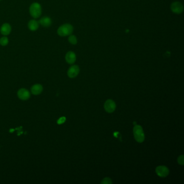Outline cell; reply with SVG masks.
<instances>
[{
  "label": "cell",
  "instance_id": "1",
  "mask_svg": "<svg viewBox=\"0 0 184 184\" xmlns=\"http://www.w3.org/2000/svg\"><path fill=\"white\" fill-rule=\"evenodd\" d=\"M73 27L70 24H64L60 26L57 30V34L61 36L70 35L73 32Z\"/></svg>",
  "mask_w": 184,
  "mask_h": 184
},
{
  "label": "cell",
  "instance_id": "2",
  "mask_svg": "<svg viewBox=\"0 0 184 184\" xmlns=\"http://www.w3.org/2000/svg\"><path fill=\"white\" fill-rule=\"evenodd\" d=\"M133 134L136 141L138 143H143L145 140V134L142 127L140 125H136L133 128Z\"/></svg>",
  "mask_w": 184,
  "mask_h": 184
},
{
  "label": "cell",
  "instance_id": "3",
  "mask_svg": "<svg viewBox=\"0 0 184 184\" xmlns=\"http://www.w3.org/2000/svg\"><path fill=\"white\" fill-rule=\"evenodd\" d=\"M30 14L32 17L38 19L40 17L42 14V8L41 5L38 3H34L31 4L29 9Z\"/></svg>",
  "mask_w": 184,
  "mask_h": 184
},
{
  "label": "cell",
  "instance_id": "4",
  "mask_svg": "<svg viewBox=\"0 0 184 184\" xmlns=\"http://www.w3.org/2000/svg\"><path fill=\"white\" fill-rule=\"evenodd\" d=\"M156 172L157 175L162 178L167 177L169 174V170L165 166H159L156 169Z\"/></svg>",
  "mask_w": 184,
  "mask_h": 184
},
{
  "label": "cell",
  "instance_id": "5",
  "mask_svg": "<svg viewBox=\"0 0 184 184\" xmlns=\"http://www.w3.org/2000/svg\"><path fill=\"white\" fill-rule=\"evenodd\" d=\"M115 108L116 105L115 103L113 100H108L104 104V109L107 113H113L115 110Z\"/></svg>",
  "mask_w": 184,
  "mask_h": 184
},
{
  "label": "cell",
  "instance_id": "6",
  "mask_svg": "<svg viewBox=\"0 0 184 184\" xmlns=\"http://www.w3.org/2000/svg\"><path fill=\"white\" fill-rule=\"evenodd\" d=\"M17 96L19 99L23 100H28L30 97V94L25 89H21L17 92Z\"/></svg>",
  "mask_w": 184,
  "mask_h": 184
},
{
  "label": "cell",
  "instance_id": "7",
  "mask_svg": "<svg viewBox=\"0 0 184 184\" xmlns=\"http://www.w3.org/2000/svg\"><path fill=\"white\" fill-rule=\"evenodd\" d=\"M79 72V68L78 66H72L69 68L68 71V75L70 78H75Z\"/></svg>",
  "mask_w": 184,
  "mask_h": 184
},
{
  "label": "cell",
  "instance_id": "8",
  "mask_svg": "<svg viewBox=\"0 0 184 184\" xmlns=\"http://www.w3.org/2000/svg\"><path fill=\"white\" fill-rule=\"evenodd\" d=\"M172 11L175 14H180L183 11V6L179 2H175L172 4L171 6Z\"/></svg>",
  "mask_w": 184,
  "mask_h": 184
},
{
  "label": "cell",
  "instance_id": "9",
  "mask_svg": "<svg viewBox=\"0 0 184 184\" xmlns=\"http://www.w3.org/2000/svg\"><path fill=\"white\" fill-rule=\"evenodd\" d=\"M66 62L70 64L74 63L76 60L75 53L72 51H69L67 53L66 55Z\"/></svg>",
  "mask_w": 184,
  "mask_h": 184
},
{
  "label": "cell",
  "instance_id": "10",
  "mask_svg": "<svg viewBox=\"0 0 184 184\" xmlns=\"http://www.w3.org/2000/svg\"><path fill=\"white\" fill-rule=\"evenodd\" d=\"M12 31V27L8 23H4L3 25H2L0 31L1 33L3 35L6 36L8 35L9 34L10 32Z\"/></svg>",
  "mask_w": 184,
  "mask_h": 184
},
{
  "label": "cell",
  "instance_id": "11",
  "mask_svg": "<svg viewBox=\"0 0 184 184\" xmlns=\"http://www.w3.org/2000/svg\"><path fill=\"white\" fill-rule=\"evenodd\" d=\"M38 23L44 27H49L50 25H51L52 21H51V19H50V17L45 16V17L41 18L39 20Z\"/></svg>",
  "mask_w": 184,
  "mask_h": 184
},
{
  "label": "cell",
  "instance_id": "12",
  "mask_svg": "<svg viewBox=\"0 0 184 184\" xmlns=\"http://www.w3.org/2000/svg\"><path fill=\"white\" fill-rule=\"evenodd\" d=\"M39 27V23L35 19L30 20L28 23V28L31 31H36Z\"/></svg>",
  "mask_w": 184,
  "mask_h": 184
},
{
  "label": "cell",
  "instance_id": "13",
  "mask_svg": "<svg viewBox=\"0 0 184 184\" xmlns=\"http://www.w3.org/2000/svg\"><path fill=\"white\" fill-rule=\"evenodd\" d=\"M43 91V87L40 84H35L31 87V92L32 94L38 95L41 94Z\"/></svg>",
  "mask_w": 184,
  "mask_h": 184
},
{
  "label": "cell",
  "instance_id": "14",
  "mask_svg": "<svg viewBox=\"0 0 184 184\" xmlns=\"http://www.w3.org/2000/svg\"><path fill=\"white\" fill-rule=\"evenodd\" d=\"M8 42H9L8 38L6 36H4L0 38V44L2 46H6L8 44Z\"/></svg>",
  "mask_w": 184,
  "mask_h": 184
},
{
  "label": "cell",
  "instance_id": "15",
  "mask_svg": "<svg viewBox=\"0 0 184 184\" xmlns=\"http://www.w3.org/2000/svg\"><path fill=\"white\" fill-rule=\"evenodd\" d=\"M69 42L72 44H76L77 43V38L74 35H70L69 38Z\"/></svg>",
  "mask_w": 184,
  "mask_h": 184
},
{
  "label": "cell",
  "instance_id": "16",
  "mask_svg": "<svg viewBox=\"0 0 184 184\" xmlns=\"http://www.w3.org/2000/svg\"><path fill=\"white\" fill-rule=\"evenodd\" d=\"M112 183V180L109 178H105L101 181V184H111Z\"/></svg>",
  "mask_w": 184,
  "mask_h": 184
},
{
  "label": "cell",
  "instance_id": "17",
  "mask_svg": "<svg viewBox=\"0 0 184 184\" xmlns=\"http://www.w3.org/2000/svg\"><path fill=\"white\" fill-rule=\"evenodd\" d=\"M184 158L183 155H181V156H179L178 157V162L179 163V164H180L181 165H184Z\"/></svg>",
  "mask_w": 184,
  "mask_h": 184
},
{
  "label": "cell",
  "instance_id": "18",
  "mask_svg": "<svg viewBox=\"0 0 184 184\" xmlns=\"http://www.w3.org/2000/svg\"><path fill=\"white\" fill-rule=\"evenodd\" d=\"M66 117H62L60 118L58 120V121H57V123H58V124H62L64 123V122H66Z\"/></svg>",
  "mask_w": 184,
  "mask_h": 184
}]
</instances>
